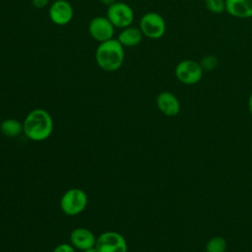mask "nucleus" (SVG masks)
Wrapping results in <instances>:
<instances>
[{
  "instance_id": "f257e3e1",
  "label": "nucleus",
  "mask_w": 252,
  "mask_h": 252,
  "mask_svg": "<svg viewBox=\"0 0 252 252\" xmlns=\"http://www.w3.org/2000/svg\"><path fill=\"white\" fill-rule=\"evenodd\" d=\"M53 119L51 114L43 108L30 111L23 121V133L33 142H42L53 132Z\"/></svg>"
},
{
  "instance_id": "f03ea898",
  "label": "nucleus",
  "mask_w": 252,
  "mask_h": 252,
  "mask_svg": "<svg viewBox=\"0 0 252 252\" xmlns=\"http://www.w3.org/2000/svg\"><path fill=\"white\" fill-rule=\"evenodd\" d=\"M124 57V46L117 38L100 42L94 53L97 66L106 72L117 71L122 66Z\"/></svg>"
},
{
  "instance_id": "7ed1b4c3",
  "label": "nucleus",
  "mask_w": 252,
  "mask_h": 252,
  "mask_svg": "<svg viewBox=\"0 0 252 252\" xmlns=\"http://www.w3.org/2000/svg\"><path fill=\"white\" fill-rule=\"evenodd\" d=\"M59 205L65 215L77 216L84 212L88 205L87 193L81 188H70L63 193Z\"/></svg>"
},
{
  "instance_id": "20e7f679",
  "label": "nucleus",
  "mask_w": 252,
  "mask_h": 252,
  "mask_svg": "<svg viewBox=\"0 0 252 252\" xmlns=\"http://www.w3.org/2000/svg\"><path fill=\"white\" fill-rule=\"evenodd\" d=\"M204 73L199 61L193 59L181 60L174 68V75L177 81L188 86L198 84L202 80Z\"/></svg>"
},
{
  "instance_id": "39448f33",
  "label": "nucleus",
  "mask_w": 252,
  "mask_h": 252,
  "mask_svg": "<svg viewBox=\"0 0 252 252\" xmlns=\"http://www.w3.org/2000/svg\"><path fill=\"white\" fill-rule=\"evenodd\" d=\"M139 28L144 36L151 39H158L166 32V23L160 14L148 12L141 17Z\"/></svg>"
},
{
  "instance_id": "423d86ee",
  "label": "nucleus",
  "mask_w": 252,
  "mask_h": 252,
  "mask_svg": "<svg viewBox=\"0 0 252 252\" xmlns=\"http://www.w3.org/2000/svg\"><path fill=\"white\" fill-rule=\"evenodd\" d=\"M95 248L98 252H128L125 237L117 231H104L96 237Z\"/></svg>"
},
{
  "instance_id": "0eeeda50",
  "label": "nucleus",
  "mask_w": 252,
  "mask_h": 252,
  "mask_svg": "<svg viewBox=\"0 0 252 252\" xmlns=\"http://www.w3.org/2000/svg\"><path fill=\"white\" fill-rule=\"evenodd\" d=\"M106 17L115 28L124 29L132 25L134 21V12L128 4L116 1L107 7Z\"/></svg>"
},
{
  "instance_id": "6e6552de",
  "label": "nucleus",
  "mask_w": 252,
  "mask_h": 252,
  "mask_svg": "<svg viewBox=\"0 0 252 252\" xmlns=\"http://www.w3.org/2000/svg\"><path fill=\"white\" fill-rule=\"evenodd\" d=\"M114 30L115 27L106 16L94 17L89 24V32L91 36L99 43L114 38Z\"/></svg>"
},
{
  "instance_id": "1a4fd4ad",
  "label": "nucleus",
  "mask_w": 252,
  "mask_h": 252,
  "mask_svg": "<svg viewBox=\"0 0 252 252\" xmlns=\"http://www.w3.org/2000/svg\"><path fill=\"white\" fill-rule=\"evenodd\" d=\"M48 16L53 24L57 26H65L72 21L74 10L67 0H56L50 5Z\"/></svg>"
},
{
  "instance_id": "9d476101",
  "label": "nucleus",
  "mask_w": 252,
  "mask_h": 252,
  "mask_svg": "<svg viewBox=\"0 0 252 252\" xmlns=\"http://www.w3.org/2000/svg\"><path fill=\"white\" fill-rule=\"evenodd\" d=\"M156 102L158 110L167 117H174L180 112V101L177 96L170 92L164 91L159 93Z\"/></svg>"
},
{
  "instance_id": "9b49d317",
  "label": "nucleus",
  "mask_w": 252,
  "mask_h": 252,
  "mask_svg": "<svg viewBox=\"0 0 252 252\" xmlns=\"http://www.w3.org/2000/svg\"><path fill=\"white\" fill-rule=\"evenodd\" d=\"M70 244L78 250H85L95 245L96 237L92 230L87 227H76L70 233Z\"/></svg>"
},
{
  "instance_id": "f8f14e48",
  "label": "nucleus",
  "mask_w": 252,
  "mask_h": 252,
  "mask_svg": "<svg viewBox=\"0 0 252 252\" xmlns=\"http://www.w3.org/2000/svg\"><path fill=\"white\" fill-rule=\"evenodd\" d=\"M225 12L238 19L252 18V0H225Z\"/></svg>"
},
{
  "instance_id": "ddd939ff",
  "label": "nucleus",
  "mask_w": 252,
  "mask_h": 252,
  "mask_svg": "<svg viewBox=\"0 0 252 252\" xmlns=\"http://www.w3.org/2000/svg\"><path fill=\"white\" fill-rule=\"evenodd\" d=\"M143 37L144 35L140 28L129 26L127 28L121 29V32L118 33L117 40L124 47H134L141 43Z\"/></svg>"
},
{
  "instance_id": "4468645a",
  "label": "nucleus",
  "mask_w": 252,
  "mask_h": 252,
  "mask_svg": "<svg viewBox=\"0 0 252 252\" xmlns=\"http://www.w3.org/2000/svg\"><path fill=\"white\" fill-rule=\"evenodd\" d=\"M0 132L8 138H15L23 132V123L15 118L4 119L0 123Z\"/></svg>"
},
{
  "instance_id": "2eb2a0df",
  "label": "nucleus",
  "mask_w": 252,
  "mask_h": 252,
  "mask_svg": "<svg viewBox=\"0 0 252 252\" xmlns=\"http://www.w3.org/2000/svg\"><path fill=\"white\" fill-rule=\"evenodd\" d=\"M227 248V242L222 236L211 237L205 247V252H225Z\"/></svg>"
},
{
  "instance_id": "dca6fc26",
  "label": "nucleus",
  "mask_w": 252,
  "mask_h": 252,
  "mask_svg": "<svg viewBox=\"0 0 252 252\" xmlns=\"http://www.w3.org/2000/svg\"><path fill=\"white\" fill-rule=\"evenodd\" d=\"M202 69L204 70V72H211L214 71L218 65H219V59L217 56L213 55V54H208L205 55L201 58V60L199 61Z\"/></svg>"
},
{
  "instance_id": "f3484780",
  "label": "nucleus",
  "mask_w": 252,
  "mask_h": 252,
  "mask_svg": "<svg viewBox=\"0 0 252 252\" xmlns=\"http://www.w3.org/2000/svg\"><path fill=\"white\" fill-rule=\"evenodd\" d=\"M206 9L213 14L225 12V0H204Z\"/></svg>"
},
{
  "instance_id": "a211bd4d",
  "label": "nucleus",
  "mask_w": 252,
  "mask_h": 252,
  "mask_svg": "<svg viewBox=\"0 0 252 252\" xmlns=\"http://www.w3.org/2000/svg\"><path fill=\"white\" fill-rule=\"evenodd\" d=\"M52 252H76L75 248L69 243H61L57 245Z\"/></svg>"
},
{
  "instance_id": "6ab92c4d",
  "label": "nucleus",
  "mask_w": 252,
  "mask_h": 252,
  "mask_svg": "<svg viewBox=\"0 0 252 252\" xmlns=\"http://www.w3.org/2000/svg\"><path fill=\"white\" fill-rule=\"evenodd\" d=\"M50 0H32V5L36 9L45 8L49 4Z\"/></svg>"
},
{
  "instance_id": "aec40b11",
  "label": "nucleus",
  "mask_w": 252,
  "mask_h": 252,
  "mask_svg": "<svg viewBox=\"0 0 252 252\" xmlns=\"http://www.w3.org/2000/svg\"><path fill=\"white\" fill-rule=\"evenodd\" d=\"M99 2L100 3H102L103 5H105V6H110V5H112L113 3H115L116 2V0H99Z\"/></svg>"
},
{
  "instance_id": "412c9836",
  "label": "nucleus",
  "mask_w": 252,
  "mask_h": 252,
  "mask_svg": "<svg viewBox=\"0 0 252 252\" xmlns=\"http://www.w3.org/2000/svg\"><path fill=\"white\" fill-rule=\"evenodd\" d=\"M248 109H249L250 114L252 115V93L250 94L249 98H248Z\"/></svg>"
},
{
  "instance_id": "4be33fe9",
  "label": "nucleus",
  "mask_w": 252,
  "mask_h": 252,
  "mask_svg": "<svg viewBox=\"0 0 252 252\" xmlns=\"http://www.w3.org/2000/svg\"><path fill=\"white\" fill-rule=\"evenodd\" d=\"M82 252H98V251H97V249L95 248V246H94V247H91V248L85 249V250H83Z\"/></svg>"
},
{
  "instance_id": "5701e85b",
  "label": "nucleus",
  "mask_w": 252,
  "mask_h": 252,
  "mask_svg": "<svg viewBox=\"0 0 252 252\" xmlns=\"http://www.w3.org/2000/svg\"><path fill=\"white\" fill-rule=\"evenodd\" d=\"M185 252H188V251H185Z\"/></svg>"
},
{
  "instance_id": "b1692460",
  "label": "nucleus",
  "mask_w": 252,
  "mask_h": 252,
  "mask_svg": "<svg viewBox=\"0 0 252 252\" xmlns=\"http://www.w3.org/2000/svg\"><path fill=\"white\" fill-rule=\"evenodd\" d=\"M53 1H56V0H53Z\"/></svg>"
}]
</instances>
